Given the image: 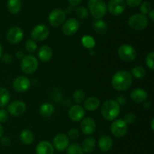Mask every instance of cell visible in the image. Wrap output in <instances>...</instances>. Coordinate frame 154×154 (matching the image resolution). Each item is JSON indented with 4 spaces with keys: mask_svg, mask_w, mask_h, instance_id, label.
<instances>
[{
    "mask_svg": "<svg viewBox=\"0 0 154 154\" xmlns=\"http://www.w3.org/2000/svg\"><path fill=\"white\" fill-rule=\"evenodd\" d=\"M73 99L76 104H81L85 100V93L81 89H78L75 91L73 94Z\"/></svg>",
    "mask_w": 154,
    "mask_h": 154,
    "instance_id": "33",
    "label": "cell"
},
{
    "mask_svg": "<svg viewBox=\"0 0 154 154\" xmlns=\"http://www.w3.org/2000/svg\"><path fill=\"white\" fill-rule=\"evenodd\" d=\"M98 146L102 152H108L112 148L113 140L110 136H102L98 140Z\"/></svg>",
    "mask_w": 154,
    "mask_h": 154,
    "instance_id": "19",
    "label": "cell"
},
{
    "mask_svg": "<svg viewBox=\"0 0 154 154\" xmlns=\"http://www.w3.org/2000/svg\"><path fill=\"white\" fill-rule=\"evenodd\" d=\"M2 55V45L0 44V58H1Z\"/></svg>",
    "mask_w": 154,
    "mask_h": 154,
    "instance_id": "48",
    "label": "cell"
},
{
    "mask_svg": "<svg viewBox=\"0 0 154 154\" xmlns=\"http://www.w3.org/2000/svg\"><path fill=\"white\" fill-rule=\"evenodd\" d=\"M1 143L4 146H9L11 144V140L8 137H1Z\"/></svg>",
    "mask_w": 154,
    "mask_h": 154,
    "instance_id": "42",
    "label": "cell"
},
{
    "mask_svg": "<svg viewBox=\"0 0 154 154\" xmlns=\"http://www.w3.org/2000/svg\"><path fill=\"white\" fill-rule=\"evenodd\" d=\"M120 112V106L117 101L114 100H107L102 104V116L108 121H112L118 116Z\"/></svg>",
    "mask_w": 154,
    "mask_h": 154,
    "instance_id": "2",
    "label": "cell"
},
{
    "mask_svg": "<svg viewBox=\"0 0 154 154\" xmlns=\"http://www.w3.org/2000/svg\"><path fill=\"white\" fill-rule=\"evenodd\" d=\"M132 75L126 70H120L116 72L111 79L112 87L118 91H123L131 87L132 84Z\"/></svg>",
    "mask_w": 154,
    "mask_h": 154,
    "instance_id": "1",
    "label": "cell"
},
{
    "mask_svg": "<svg viewBox=\"0 0 154 154\" xmlns=\"http://www.w3.org/2000/svg\"><path fill=\"white\" fill-rule=\"evenodd\" d=\"M8 10L13 14L19 13L21 9L20 0H8L7 4Z\"/></svg>",
    "mask_w": 154,
    "mask_h": 154,
    "instance_id": "26",
    "label": "cell"
},
{
    "mask_svg": "<svg viewBox=\"0 0 154 154\" xmlns=\"http://www.w3.org/2000/svg\"><path fill=\"white\" fill-rule=\"evenodd\" d=\"M151 107V103L150 101H144V107L145 109H149L150 107Z\"/></svg>",
    "mask_w": 154,
    "mask_h": 154,
    "instance_id": "44",
    "label": "cell"
},
{
    "mask_svg": "<svg viewBox=\"0 0 154 154\" xmlns=\"http://www.w3.org/2000/svg\"><path fill=\"white\" fill-rule=\"evenodd\" d=\"M8 119V112L5 109L0 110V122H5Z\"/></svg>",
    "mask_w": 154,
    "mask_h": 154,
    "instance_id": "39",
    "label": "cell"
},
{
    "mask_svg": "<svg viewBox=\"0 0 154 154\" xmlns=\"http://www.w3.org/2000/svg\"><path fill=\"white\" fill-rule=\"evenodd\" d=\"M131 98L134 102L143 103L147 100V93L142 88H135L132 91L130 95Z\"/></svg>",
    "mask_w": 154,
    "mask_h": 154,
    "instance_id": "21",
    "label": "cell"
},
{
    "mask_svg": "<svg viewBox=\"0 0 154 154\" xmlns=\"http://www.w3.org/2000/svg\"><path fill=\"white\" fill-rule=\"evenodd\" d=\"M81 42L86 48H89V49L93 48L96 45L95 39L90 36H84L81 39Z\"/></svg>",
    "mask_w": 154,
    "mask_h": 154,
    "instance_id": "31",
    "label": "cell"
},
{
    "mask_svg": "<svg viewBox=\"0 0 154 154\" xmlns=\"http://www.w3.org/2000/svg\"><path fill=\"white\" fill-rule=\"evenodd\" d=\"M111 132L114 137H122L128 131V125L123 119H116L111 125Z\"/></svg>",
    "mask_w": 154,
    "mask_h": 154,
    "instance_id": "7",
    "label": "cell"
},
{
    "mask_svg": "<svg viewBox=\"0 0 154 154\" xmlns=\"http://www.w3.org/2000/svg\"><path fill=\"white\" fill-rule=\"evenodd\" d=\"M107 8L111 14L117 16L121 14L126 9V2L124 0H110Z\"/></svg>",
    "mask_w": 154,
    "mask_h": 154,
    "instance_id": "11",
    "label": "cell"
},
{
    "mask_svg": "<svg viewBox=\"0 0 154 154\" xmlns=\"http://www.w3.org/2000/svg\"><path fill=\"white\" fill-rule=\"evenodd\" d=\"M2 134H3V127L2 125H1V123H0V137H2Z\"/></svg>",
    "mask_w": 154,
    "mask_h": 154,
    "instance_id": "47",
    "label": "cell"
},
{
    "mask_svg": "<svg viewBox=\"0 0 154 154\" xmlns=\"http://www.w3.org/2000/svg\"><path fill=\"white\" fill-rule=\"evenodd\" d=\"M37 154H54V148L52 143L48 140H42L36 146Z\"/></svg>",
    "mask_w": 154,
    "mask_h": 154,
    "instance_id": "18",
    "label": "cell"
},
{
    "mask_svg": "<svg viewBox=\"0 0 154 154\" xmlns=\"http://www.w3.org/2000/svg\"><path fill=\"white\" fill-rule=\"evenodd\" d=\"M96 144V142L95 138H93V137H86L84 140L81 147H82L84 152H86V153H90V152H92L95 149Z\"/></svg>",
    "mask_w": 154,
    "mask_h": 154,
    "instance_id": "23",
    "label": "cell"
},
{
    "mask_svg": "<svg viewBox=\"0 0 154 154\" xmlns=\"http://www.w3.org/2000/svg\"><path fill=\"white\" fill-rule=\"evenodd\" d=\"M16 56L18 59H22L23 57V54L22 51H18L16 53Z\"/></svg>",
    "mask_w": 154,
    "mask_h": 154,
    "instance_id": "45",
    "label": "cell"
},
{
    "mask_svg": "<svg viewBox=\"0 0 154 154\" xmlns=\"http://www.w3.org/2000/svg\"><path fill=\"white\" fill-rule=\"evenodd\" d=\"M136 119V117H135V114L132 113H129L125 115L124 117V121L126 122V124H132L134 122Z\"/></svg>",
    "mask_w": 154,
    "mask_h": 154,
    "instance_id": "38",
    "label": "cell"
},
{
    "mask_svg": "<svg viewBox=\"0 0 154 154\" xmlns=\"http://www.w3.org/2000/svg\"><path fill=\"white\" fill-rule=\"evenodd\" d=\"M76 14L81 19H86L88 17V10L84 7H78L76 9Z\"/></svg>",
    "mask_w": 154,
    "mask_h": 154,
    "instance_id": "35",
    "label": "cell"
},
{
    "mask_svg": "<svg viewBox=\"0 0 154 154\" xmlns=\"http://www.w3.org/2000/svg\"><path fill=\"white\" fill-rule=\"evenodd\" d=\"M10 93L5 88H0V107H4L10 101Z\"/></svg>",
    "mask_w": 154,
    "mask_h": 154,
    "instance_id": "28",
    "label": "cell"
},
{
    "mask_svg": "<svg viewBox=\"0 0 154 154\" xmlns=\"http://www.w3.org/2000/svg\"><path fill=\"white\" fill-rule=\"evenodd\" d=\"M68 1L72 6H77L81 4L82 0H68Z\"/></svg>",
    "mask_w": 154,
    "mask_h": 154,
    "instance_id": "43",
    "label": "cell"
},
{
    "mask_svg": "<svg viewBox=\"0 0 154 154\" xmlns=\"http://www.w3.org/2000/svg\"><path fill=\"white\" fill-rule=\"evenodd\" d=\"M39 112H40V114L42 116H45V117H48L54 113V107L50 103H45L41 106Z\"/></svg>",
    "mask_w": 154,
    "mask_h": 154,
    "instance_id": "27",
    "label": "cell"
},
{
    "mask_svg": "<svg viewBox=\"0 0 154 154\" xmlns=\"http://www.w3.org/2000/svg\"><path fill=\"white\" fill-rule=\"evenodd\" d=\"M31 82L29 79L26 76H18L14 80L13 88L17 92H25L29 89Z\"/></svg>",
    "mask_w": 154,
    "mask_h": 154,
    "instance_id": "13",
    "label": "cell"
},
{
    "mask_svg": "<svg viewBox=\"0 0 154 154\" xmlns=\"http://www.w3.org/2000/svg\"><path fill=\"white\" fill-rule=\"evenodd\" d=\"M153 122H154V119H152V121H151V129L153 130H154V125H153Z\"/></svg>",
    "mask_w": 154,
    "mask_h": 154,
    "instance_id": "49",
    "label": "cell"
},
{
    "mask_svg": "<svg viewBox=\"0 0 154 154\" xmlns=\"http://www.w3.org/2000/svg\"><path fill=\"white\" fill-rule=\"evenodd\" d=\"M84 116H85V110L81 106L74 105L69 109V117L73 122H79L82 120Z\"/></svg>",
    "mask_w": 154,
    "mask_h": 154,
    "instance_id": "17",
    "label": "cell"
},
{
    "mask_svg": "<svg viewBox=\"0 0 154 154\" xmlns=\"http://www.w3.org/2000/svg\"><path fill=\"white\" fill-rule=\"evenodd\" d=\"M93 30L100 35L105 34L107 31V29H108V26H107L106 22L102 19L96 20L95 22H93Z\"/></svg>",
    "mask_w": 154,
    "mask_h": 154,
    "instance_id": "25",
    "label": "cell"
},
{
    "mask_svg": "<svg viewBox=\"0 0 154 154\" xmlns=\"http://www.w3.org/2000/svg\"><path fill=\"white\" fill-rule=\"evenodd\" d=\"M26 109V106L24 102L21 101H14L10 103L8 107V112L14 116H19L24 113Z\"/></svg>",
    "mask_w": 154,
    "mask_h": 154,
    "instance_id": "15",
    "label": "cell"
},
{
    "mask_svg": "<svg viewBox=\"0 0 154 154\" xmlns=\"http://www.w3.org/2000/svg\"><path fill=\"white\" fill-rule=\"evenodd\" d=\"M2 61L5 63H9L12 61V57L8 54H5L1 57Z\"/></svg>",
    "mask_w": 154,
    "mask_h": 154,
    "instance_id": "41",
    "label": "cell"
},
{
    "mask_svg": "<svg viewBox=\"0 0 154 154\" xmlns=\"http://www.w3.org/2000/svg\"><path fill=\"white\" fill-rule=\"evenodd\" d=\"M66 20V13L60 8L54 9L48 16L49 24L54 27H58L64 23Z\"/></svg>",
    "mask_w": 154,
    "mask_h": 154,
    "instance_id": "8",
    "label": "cell"
},
{
    "mask_svg": "<svg viewBox=\"0 0 154 154\" xmlns=\"http://www.w3.org/2000/svg\"><path fill=\"white\" fill-rule=\"evenodd\" d=\"M20 139L23 143L26 145H29L34 141V134L30 130L25 129L21 131L20 134Z\"/></svg>",
    "mask_w": 154,
    "mask_h": 154,
    "instance_id": "24",
    "label": "cell"
},
{
    "mask_svg": "<svg viewBox=\"0 0 154 154\" xmlns=\"http://www.w3.org/2000/svg\"><path fill=\"white\" fill-rule=\"evenodd\" d=\"M62 31L66 36H73L79 30L80 24L79 21L75 18H70L63 23Z\"/></svg>",
    "mask_w": 154,
    "mask_h": 154,
    "instance_id": "10",
    "label": "cell"
},
{
    "mask_svg": "<svg viewBox=\"0 0 154 154\" xmlns=\"http://www.w3.org/2000/svg\"><path fill=\"white\" fill-rule=\"evenodd\" d=\"M68 154H84L82 147L78 143H72L67 147Z\"/></svg>",
    "mask_w": 154,
    "mask_h": 154,
    "instance_id": "29",
    "label": "cell"
},
{
    "mask_svg": "<svg viewBox=\"0 0 154 154\" xmlns=\"http://www.w3.org/2000/svg\"><path fill=\"white\" fill-rule=\"evenodd\" d=\"M132 75L136 79H142L145 76L146 70L143 66H135L131 70Z\"/></svg>",
    "mask_w": 154,
    "mask_h": 154,
    "instance_id": "30",
    "label": "cell"
},
{
    "mask_svg": "<svg viewBox=\"0 0 154 154\" xmlns=\"http://www.w3.org/2000/svg\"><path fill=\"white\" fill-rule=\"evenodd\" d=\"M88 8L92 16L96 20L102 19L107 13V5L104 0H89Z\"/></svg>",
    "mask_w": 154,
    "mask_h": 154,
    "instance_id": "3",
    "label": "cell"
},
{
    "mask_svg": "<svg viewBox=\"0 0 154 154\" xmlns=\"http://www.w3.org/2000/svg\"><path fill=\"white\" fill-rule=\"evenodd\" d=\"M67 136L69 137V138L72 139V140H75V139H78L79 137L80 132L76 128H72V129L69 130V134H68Z\"/></svg>",
    "mask_w": 154,
    "mask_h": 154,
    "instance_id": "37",
    "label": "cell"
},
{
    "mask_svg": "<svg viewBox=\"0 0 154 154\" xmlns=\"http://www.w3.org/2000/svg\"><path fill=\"white\" fill-rule=\"evenodd\" d=\"M148 14H149V18H150V19L152 21H154V11L153 9L149 12Z\"/></svg>",
    "mask_w": 154,
    "mask_h": 154,
    "instance_id": "46",
    "label": "cell"
},
{
    "mask_svg": "<svg viewBox=\"0 0 154 154\" xmlns=\"http://www.w3.org/2000/svg\"><path fill=\"white\" fill-rule=\"evenodd\" d=\"M152 10V6L149 2L145 1L140 6V11H141V14L146 15L147 14H149V12Z\"/></svg>",
    "mask_w": 154,
    "mask_h": 154,
    "instance_id": "34",
    "label": "cell"
},
{
    "mask_svg": "<svg viewBox=\"0 0 154 154\" xmlns=\"http://www.w3.org/2000/svg\"><path fill=\"white\" fill-rule=\"evenodd\" d=\"M84 108L88 111H94L99 107L100 101L96 97H89L84 101Z\"/></svg>",
    "mask_w": 154,
    "mask_h": 154,
    "instance_id": "22",
    "label": "cell"
},
{
    "mask_svg": "<svg viewBox=\"0 0 154 154\" xmlns=\"http://www.w3.org/2000/svg\"><path fill=\"white\" fill-rule=\"evenodd\" d=\"M38 67V61L35 56L29 54L23 56L21 59V70L26 74H32L35 72Z\"/></svg>",
    "mask_w": 154,
    "mask_h": 154,
    "instance_id": "4",
    "label": "cell"
},
{
    "mask_svg": "<svg viewBox=\"0 0 154 154\" xmlns=\"http://www.w3.org/2000/svg\"><path fill=\"white\" fill-rule=\"evenodd\" d=\"M23 38V31L19 27H13L7 33V39L10 43L17 44Z\"/></svg>",
    "mask_w": 154,
    "mask_h": 154,
    "instance_id": "14",
    "label": "cell"
},
{
    "mask_svg": "<svg viewBox=\"0 0 154 154\" xmlns=\"http://www.w3.org/2000/svg\"><path fill=\"white\" fill-rule=\"evenodd\" d=\"M38 56L42 62H48L51 60L53 57V51L48 45H42L38 50Z\"/></svg>",
    "mask_w": 154,
    "mask_h": 154,
    "instance_id": "20",
    "label": "cell"
},
{
    "mask_svg": "<svg viewBox=\"0 0 154 154\" xmlns=\"http://www.w3.org/2000/svg\"><path fill=\"white\" fill-rule=\"evenodd\" d=\"M49 28L45 24L35 26L31 32L32 39L37 42H43L49 36Z\"/></svg>",
    "mask_w": 154,
    "mask_h": 154,
    "instance_id": "9",
    "label": "cell"
},
{
    "mask_svg": "<svg viewBox=\"0 0 154 154\" xmlns=\"http://www.w3.org/2000/svg\"><path fill=\"white\" fill-rule=\"evenodd\" d=\"M128 24L134 30H143L148 25V18L143 14H135L128 20Z\"/></svg>",
    "mask_w": 154,
    "mask_h": 154,
    "instance_id": "5",
    "label": "cell"
},
{
    "mask_svg": "<svg viewBox=\"0 0 154 154\" xmlns=\"http://www.w3.org/2000/svg\"><path fill=\"white\" fill-rule=\"evenodd\" d=\"M69 145V138L66 134L60 133L54 137L53 146L54 149L58 151H63L67 149Z\"/></svg>",
    "mask_w": 154,
    "mask_h": 154,
    "instance_id": "12",
    "label": "cell"
},
{
    "mask_svg": "<svg viewBox=\"0 0 154 154\" xmlns=\"http://www.w3.org/2000/svg\"><path fill=\"white\" fill-rule=\"evenodd\" d=\"M126 4H127L129 7L135 8L139 5L142 0H126Z\"/></svg>",
    "mask_w": 154,
    "mask_h": 154,
    "instance_id": "40",
    "label": "cell"
},
{
    "mask_svg": "<svg viewBox=\"0 0 154 154\" xmlns=\"http://www.w3.org/2000/svg\"><path fill=\"white\" fill-rule=\"evenodd\" d=\"M153 58H154V52L153 51H151V52H150L148 54H147L145 60L146 64H147V66H148L151 70H153L154 69Z\"/></svg>",
    "mask_w": 154,
    "mask_h": 154,
    "instance_id": "36",
    "label": "cell"
},
{
    "mask_svg": "<svg viewBox=\"0 0 154 154\" xmlns=\"http://www.w3.org/2000/svg\"><path fill=\"white\" fill-rule=\"evenodd\" d=\"M81 129L84 134L90 135L96 131V122L91 117H87L85 119H83L81 122Z\"/></svg>",
    "mask_w": 154,
    "mask_h": 154,
    "instance_id": "16",
    "label": "cell"
},
{
    "mask_svg": "<svg viewBox=\"0 0 154 154\" xmlns=\"http://www.w3.org/2000/svg\"><path fill=\"white\" fill-rule=\"evenodd\" d=\"M25 49L30 54L35 52V51L37 50V44H36L35 41L32 39H27L25 43Z\"/></svg>",
    "mask_w": 154,
    "mask_h": 154,
    "instance_id": "32",
    "label": "cell"
},
{
    "mask_svg": "<svg viewBox=\"0 0 154 154\" xmlns=\"http://www.w3.org/2000/svg\"><path fill=\"white\" fill-rule=\"evenodd\" d=\"M117 54L122 60L126 62H132L137 56L136 50L130 45L123 44L120 45L117 51Z\"/></svg>",
    "mask_w": 154,
    "mask_h": 154,
    "instance_id": "6",
    "label": "cell"
}]
</instances>
